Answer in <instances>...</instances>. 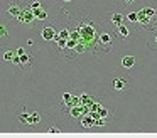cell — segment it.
I'll list each match as a JSON object with an SVG mask.
<instances>
[{
  "instance_id": "obj_1",
  "label": "cell",
  "mask_w": 157,
  "mask_h": 138,
  "mask_svg": "<svg viewBox=\"0 0 157 138\" xmlns=\"http://www.w3.org/2000/svg\"><path fill=\"white\" fill-rule=\"evenodd\" d=\"M137 24L142 25L145 30H152L157 27V12L152 7H145V9L137 12Z\"/></svg>"
},
{
  "instance_id": "obj_2",
  "label": "cell",
  "mask_w": 157,
  "mask_h": 138,
  "mask_svg": "<svg viewBox=\"0 0 157 138\" xmlns=\"http://www.w3.org/2000/svg\"><path fill=\"white\" fill-rule=\"evenodd\" d=\"M42 116L41 113H39L37 110H31L27 111V108L22 106V111L19 113V121L24 125H27V126H37L39 123H41Z\"/></svg>"
},
{
  "instance_id": "obj_3",
  "label": "cell",
  "mask_w": 157,
  "mask_h": 138,
  "mask_svg": "<svg viewBox=\"0 0 157 138\" xmlns=\"http://www.w3.org/2000/svg\"><path fill=\"white\" fill-rule=\"evenodd\" d=\"M10 64H15V66H19V67H21V71L31 69L32 66H36V54H34V52H27V50H24V52L19 54V56L15 54Z\"/></svg>"
},
{
  "instance_id": "obj_4",
  "label": "cell",
  "mask_w": 157,
  "mask_h": 138,
  "mask_svg": "<svg viewBox=\"0 0 157 138\" xmlns=\"http://www.w3.org/2000/svg\"><path fill=\"white\" fill-rule=\"evenodd\" d=\"M24 2H21V0H12V2H9L7 5H5L4 12L7 13L9 17H12V19H19V15L22 13V10H24Z\"/></svg>"
},
{
  "instance_id": "obj_5",
  "label": "cell",
  "mask_w": 157,
  "mask_h": 138,
  "mask_svg": "<svg viewBox=\"0 0 157 138\" xmlns=\"http://www.w3.org/2000/svg\"><path fill=\"white\" fill-rule=\"evenodd\" d=\"M132 86V79L127 74H117L113 79V89L115 91H128Z\"/></svg>"
},
{
  "instance_id": "obj_6",
  "label": "cell",
  "mask_w": 157,
  "mask_h": 138,
  "mask_svg": "<svg viewBox=\"0 0 157 138\" xmlns=\"http://www.w3.org/2000/svg\"><path fill=\"white\" fill-rule=\"evenodd\" d=\"M19 20H21V24L22 25H25V27H34L36 25V17H34V12H32L29 7H24V10H22V13L19 15Z\"/></svg>"
},
{
  "instance_id": "obj_7",
  "label": "cell",
  "mask_w": 157,
  "mask_h": 138,
  "mask_svg": "<svg viewBox=\"0 0 157 138\" xmlns=\"http://www.w3.org/2000/svg\"><path fill=\"white\" fill-rule=\"evenodd\" d=\"M98 42L105 50H110L113 47V35L110 32H106V30H101L98 34Z\"/></svg>"
},
{
  "instance_id": "obj_8",
  "label": "cell",
  "mask_w": 157,
  "mask_h": 138,
  "mask_svg": "<svg viewBox=\"0 0 157 138\" xmlns=\"http://www.w3.org/2000/svg\"><path fill=\"white\" fill-rule=\"evenodd\" d=\"M110 24H112L115 29L118 25H122V24H125V13H120V12L112 13V15H110Z\"/></svg>"
},
{
  "instance_id": "obj_9",
  "label": "cell",
  "mask_w": 157,
  "mask_h": 138,
  "mask_svg": "<svg viewBox=\"0 0 157 138\" xmlns=\"http://www.w3.org/2000/svg\"><path fill=\"white\" fill-rule=\"evenodd\" d=\"M41 37L44 40H52L56 37V29L52 25H48V27H44V29L41 30Z\"/></svg>"
},
{
  "instance_id": "obj_10",
  "label": "cell",
  "mask_w": 157,
  "mask_h": 138,
  "mask_svg": "<svg viewBox=\"0 0 157 138\" xmlns=\"http://www.w3.org/2000/svg\"><path fill=\"white\" fill-rule=\"evenodd\" d=\"M117 35L120 37V39H128V35L132 34V30H130V27L127 25V24H122V25L117 27Z\"/></svg>"
},
{
  "instance_id": "obj_11",
  "label": "cell",
  "mask_w": 157,
  "mask_h": 138,
  "mask_svg": "<svg viewBox=\"0 0 157 138\" xmlns=\"http://www.w3.org/2000/svg\"><path fill=\"white\" fill-rule=\"evenodd\" d=\"M137 59L133 56H123L122 57V67L123 69H132L133 66H135Z\"/></svg>"
},
{
  "instance_id": "obj_12",
  "label": "cell",
  "mask_w": 157,
  "mask_h": 138,
  "mask_svg": "<svg viewBox=\"0 0 157 138\" xmlns=\"http://www.w3.org/2000/svg\"><path fill=\"white\" fill-rule=\"evenodd\" d=\"M14 56H15V52L12 49H4V52H2V62H12Z\"/></svg>"
},
{
  "instance_id": "obj_13",
  "label": "cell",
  "mask_w": 157,
  "mask_h": 138,
  "mask_svg": "<svg viewBox=\"0 0 157 138\" xmlns=\"http://www.w3.org/2000/svg\"><path fill=\"white\" fill-rule=\"evenodd\" d=\"M147 47H149L150 50H155V47H157V32L152 34V35H150V39L147 40Z\"/></svg>"
},
{
  "instance_id": "obj_14",
  "label": "cell",
  "mask_w": 157,
  "mask_h": 138,
  "mask_svg": "<svg viewBox=\"0 0 157 138\" xmlns=\"http://www.w3.org/2000/svg\"><path fill=\"white\" fill-rule=\"evenodd\" d=\"M0 35L4 37H9V27H7V24L5 22H0Z\"/></svg>"
},
{
  "instance_id": "obj_15",
  "label": "cell",
  "mask_w": 157,
  "mask_h": 138,
  "mask_svg": "<svg viewBox=\"0 0 157 138\" xmlns=\"http://www.w3.org/2000/svg\"><path fill=\"white\" fill-rule=\"evenodd\" d=\"M125 20L128 24H137V12H130L125 15Z\"/></svg>"
},
{
  "instance_id": "obj_16",
  "label": "cell",
  "mask_w": 157,
  "mask_h": 138,
  "mask_svg": "<svg viewBox=\"0 0 157 138\" xmlns=\"http://www.w3.org/2000/svg\"><path fill=\"white\" fill-rule=\"evenodd\" d=\"M48 133H54V135H59V133H61V130H59V128H56V126H48Z\"/></svg>"
},
{
  "instance_id": "obj_17",
  "label": "cell",
  "mask_w": 157,
  "mask_h": 138,
  "mask_svg": "<svg viewBox=\"0 0 157 138\" xmlns=\"http://www.w3.org/2000/svg\"><path fill=\"white\" fill-rule=\"evenodd\" d=\"M140 0H123V3H125V5H135V3H139Z\"/></svg>"
},
{
  "instance_id": "obj_18",
  "label": "cell",
  "mask_w": 157,
  "mask_h": 138,
  "mask_svg": "<svg viewBox=\"0 0 157 138\" xmlns=\"http://www.w3.org/2000/svg\"><path fill=\"white\" fill-rule=\"evenodd\" d=\"M63 2H73V0H63Z\"/></svg>"
},
{
  "instance_id": "obj_19",
  "label": "cell",
  "mask_w": 157,
  "mask_h": 138,
  "mask_svg": "<svg viewBox=\"0 0 157 138\" xmlns=\"http://www.w3.org/2000/svg\"><path fill=\"white\" fill-rule=\"evenodd\" d=\"M2 39H4V37H2V35H0V42H2Z\"/></svg>"
}]
</instances>
